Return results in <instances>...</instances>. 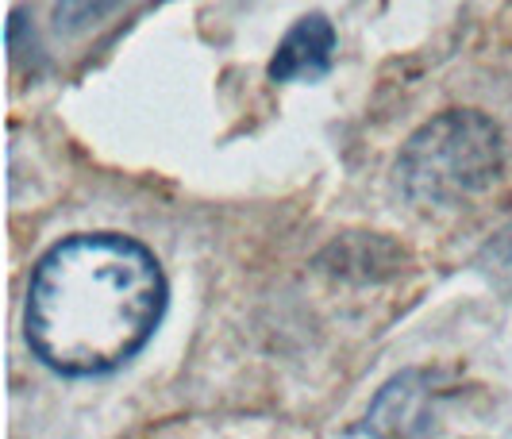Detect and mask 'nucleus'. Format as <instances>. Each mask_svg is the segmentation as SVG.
I'll return each instance as SVG.
<instances>
[{"label":"nucleus","instance_id":"obj_3","mask_svg":"<svg viewBox=\"0 0 512 439\" xmlns=\"http://www.w3.org/2000/svg\"><path fill=\"white\" fill-rule=\"evenodd\" d=\"M355 432H370V436H424L432 432V413H428V382L405 370L401 378H393L389 386L378 393V401L370 405L366 424Z\"/></svg>","mask_w":512,"mask_h":439},{"label":"nucleus","instance_id":"obj_1","mask_svg":"<svg viewBox=\"0 0 512 439\" xmlns=\"http://www.w3.org/2000/svg\"><path fill=\"white\" fill-rule=\"evenodd\" d=\"M166 309L162 266L128 235H74L51 247L27 289V343L62 374L128 362Z\"/></svg>","mask_w":512,"mask_h":439},{"label":"nucleus","instance_id":"obj_5","mask_svg":"<svg viewBox=\"0 0 512 439\" xmlns=\"http://www.w3.org/2000/svg\"><path fill=\"white\" fill-rule=\"evenodd\" d=\"M120 0H58V27H77L93 24V20H101L104 12H112Z\"/></svg>","mask_w":512,"mask_h":439},{"label":"nucleus","instance_id":"obj_2","mask_svg":"<svg viewBox=\"0 0 512 439\" xmlns=\"http://www.w3.org/2000/svg\"><path fill=\"white\" fill-rule=\"evenodd\" d=\"M505 166V143L497 124L470 112L451 108L412 135L401 151L397 174L409 201L424 208L459 205L497 181Z\"/></svg>","mask_w":512,"mask_h":439},{"label":"nucleus","instance_id":"obj_4","mask_svg":"<svg viewBox=\"0 0 512 439\" xmlns=\"http://www.w3.org/2000/svg\"><path fill=\"white\" fill-rule=\"evenodd\" d=\"M335 51V27L324 16H305L285 31L278 51L270 58V78L274 81H301L328 74Z\"/></svg>","mask_w":512,"mask_h":439}]
</instances>
